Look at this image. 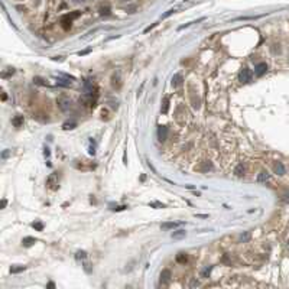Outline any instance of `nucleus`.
<instances>
[{
	"label": "nucleus",
	"mask_w": 289,
	"mask_h": 289,
	"mask_svg": "<svg viewBox=\"0 0 289 289\" xmlns=\"http://www.w3.org/2000/svg\"><path fill=\"white\" fill-rule=\"evenodd\" d=\"M252 78H253V72H252L249 68H243L241 71H240V74H238V81H240V83H243V84L250 83V81H252Z\"/></svg>",
	"instance_id": "1"
},
{
	"label": "nucleus",
	"mask_w": 289,
	"mask_h": 289,
	"mask_svg": "<svg viewBox=\"0 0 289 289\" xmlns=\"http://www.w3.org/2000/svg\"><path fill=\"white\" fill-rule=\"evenodd\" d=\"M56 103H58V107L62 110V111H68L69 108H71V98H68V97H65V96H62V97H59L58 100H56Z\"/></svg>",
	"instance_id": "2"
},
{
	"label": "nucleus",
	"mask_w": 289,
	"mask_h": 289,
	"mask_svg": "<svg viewBox=\"0 0 289 289\" xmlns=\"http://www.w3.org/2000/svg\"><path fill=\"white\" fill-rule=\"evenodd\" d=\"M77 16H80V12H75V13H71V15H65L62 17V28L64 29H69L71 28V23H72V19H75Z\"/></svg>",
	"instance_id": "3"
},
{
	"label": "nucleus",
	"mask_w": 289,
	"mask_h": 289,
	"mask_svg": "<svg viewBox=\"0 0 289 289\" xmlns=\"http://www.w3.org/2000/svg\"><path fill=\"white\" fill-rule=\"evenodd\" d=\"M48 185H49V188L51 189H56V185H58V173L56 172H54V173H51L49 175V178H48Z\"/></svg>",
	"instance_id": "4"
},
{
	"label": "nucleus",
	"mask_w": 289,
	"mask_h": 289,
	"mask_svg": "<svg viewBox=\"0 0 289 289\" xmlns=\"http://www.w3.org/2000/svg\"><path fill=\"white\" fill-rule=\"evenodd\" d=\"M266 71H268V65H266L265 62H260V64H257L255 67V74L257 77H262Z\"/></svg>",
	"instance_id": "5"
},
{
	"label": "nucleus",
	"mask_w": 289,
	"mask_h": 289,
	"mask_svg": "<svg viewBox=\"0 0 289 289\" xmlns=\"http://www.w3.org/2000/svg\"><path fill=\"white\" fill-rule=\"evenodd\" d=\"M158 137H159L161 142L166 140V137H168V127L166 126H159V129H158Z\"/></svg>",
	"instance_id": "6"
},
{
	"label": "nucleus",
	"mask_w": 289,
	"mask_h": 289,
	"mask_svg": "<svg viewBox=\"0 0 289 289\" xmlns=\"http://www.w3.org/2000/svg\"><path fill=\"white\" fill-rule=\"evenodd\" d=\"M171 278H172V275H171L169 269H163L161 272V283H168L171 280Z\"/></svg>",
	"instance_id": "7"
},
{
	"label": "nucleus",
	"mask_w": 289,
	"mask_h": 289,
	"mask_svg": "<svg viewBox=\"0 0 289 289\" xmlns=\"http://www.w3.org/2000/svg\"><path fill=\"white\" fill-rule=\"evenodd\" d=\"M269 179H270V175H269L268 172H265V171H262V172L257 175V182H259V184H266Z\"/></svg>",
	"instance_id": "8"
},
{
	"label": "nucleus",
	"mask_w": 289,
	"mask_h": 289,
	"mask_svg": "<svg viewBox=\"0 0 289 289\" xmlns=\"http://www.w3.org/2000/svg\"><path fill=\"white\" fill-rule=\"evenodd\" d=\"M179 224H181V223H173V221H171V223H163V224L161 225V228H162V230H173V228H176Z\"/></svg>",
	"instance_id": "9"
},
{
	"label": "nucleus",
	"mask_w": 289,
	"mask_h": 289,
	"mask_svg": "<svg viewBox=\"0 0 289 289\" xmlns=\"http://www.w3.org/2000/svg\"><path fill=\"white\" fill-rule=\"evenodd\" d=\"M12 124L15 126V127H20V126H23V116H15L13 119H12Z\"/></svg>",
	"instance_id": "10"
},
{
	"label": "nucleus",
	"mask_w": 289,
	"mask_h": 289,
	"mask_svg": "<svg viewBox=\"0 0 289 289\" xmlns=\"http://www.w3.org/2000/svg\"><path fill=\"white\" fill-rule=\"evenodd\" d=\"M182 84V75L181 74H175L172 77V87H178Z\"/></svg>",
	"instance_id": "11"
},
{
	"label": "nucleus",
	"mask_w": 289,
	"mask_h": 289,
	"mask_svg": "<svg viewBox=\"0 0 289 289\" xmlns=\"http://www.w3.org/2000/svg\"><path fill=\"white\" fill-rule=\"evenodd\" d=\"M244 172H246L244 165H243V163H238L237 166H236V169H234V173H236L237 176H243V175H244Z\"/></svg>",
	"instance_id": "12"
},
{
	"label": "nucleus",
	"mask_w": 289,
	"mask_h": 289,
	"mask_svg": "<svg viewBox=\"0 0 289 289\" xmlns=\"http://www.w3.org/2000/svg\"><path fill=\"white\" fill-rule=\"evenodd\" d=\"M275 172H276L278 175H285V166L282 165V162H278V163L275 165Z\"/></svg>",
	"instance_id": "13"
},
{
	"label": "nucleus",
	"mask_w": 289,
	"mask_h": 289,
	"mask_svg": "<svg viewBox=\"0 0 289 289\" xmlns=\"http://www.w3.org/2000/svg\"><path fill=\"white\" fill-rule=\"evenodd\" d=\"M171 236H172V238H184L187 236V233H185V230H176V231H173Z\"/></svg>",
	"instance_id": "14"
},
{
	"label": "nucleus",
	"mask_w": 289,
	"mask_h": 289,
	"mask_svg": "<svg viewBox=\"0 0 289 289\" xmlns=\"http://www.w3.org/2000/svg\"><path fill=\"white\" fill-rule=\"evenodd\" d=\"M34 243H36V240H35L34 237H25L22 240V244H23L25 247H31Z\"/></svg>",
	"instance_id": "15"
},
{
	"label": "nucleus",
	"mask_w": 289,
	"mask_h": 289,
	"mask_svg": "<svg viewBox=\"0 0 289 289\" xmlns=\"http://www.w3.org/2000/svg\"><path fill=\"white\" fill-rule=\"evenodd\" d=\"M168 108H169V98H168V97H165V98H163V103H162V108H161V111H162L163 114H166V113H168Z\"/></svg>",
	"instance_id": "16"
},
{
	"label": "nucleus",
	"mask_w": 289,
	"mask_h": 289,
	"mask_svg": "<svg viewBox=\"0 0 289 289\" xmlns=\"http://www.w3.org/2000/svg\"><path fill=\"white\" fill-rule=\"evenodd\" d=\"M98 12H100V15H101V16H108V15H110V6H108V4L101 6Z\"/></svg>",
	"instance_id": "17"
},
{
	"label": "nucleus",
	"mask_w": 289,
	"mask_h": 289,
	"mask_svg": "<svg viewBox=\"0 0 289 289\" xmlns=\"http://www.w3.org/2000/svg\"><path fill=\"white\" fill-rule=\"evenodd\" d=\"M187 260H188L187 253H178V255H176V262H178V263H185Z\"/></svg>",
	"instance_id": "18"
},
{
	"label": "nucleus",
	"mask_w": 289,
	"mask_h": 289,
	"mask_svg": "<svg viewBox=\"0 0 289 289\" xmlns=\"http://www.w3.org/2000/svg\"><path fill=\"white\" fill-rule=\"evenodd\" d=\"M26 269V266H19V265H16V266H12L10 268V272L12 273H20V272H23Z\"/></svg>",
	"instance_id": "19"
},
{
	"label": "nucleus",
	"mask_w": 289,
	"mask_h": 289,
	"mask_svg": "<svg viewBox=\"0 0 289 289\" xmlns=\"http://www.w3.org/2000/svg\"><path fill=\"white\" fill-rule=\"evenodd\" d=\"M77 126V123L75 121H67V123H64V126H62V129H65V130H68V129H74Z\"/></svg>",
	"instance_id": "20"
},
{
	"label": "nucleus",
	"mask_w": 289,
	"mask_h": 289,
	"mask_svg": "<svg viewBox=\"0 0 289 289\" xmlns=\"http://www.w3.org/2000/svg\"><path fill=\"white\" fill-rule=\"evenodd\" d=\"M87 257V252H84V250H80V252H77L75 253V259H85Z\"/></svg>",
	"instance_id": "21"
},
{
	"label": "nucleus",
	"mask_w": 289,
	"mask_h": 289,
	"mask_svg": "<svg viewBox=\"0 0 289 289\" xmlns=\"http://www.w3.org/2000/svg\"><path fill=\"white\" fill-rule=\"evenodd\" d=\"M211 270H213V266H210V268H205L204 270L201 272V276H203V278H207V276L211 273Z\"/></svg>",
	"instance_id": "22"
},
{
	"label": "nucleus",
	"mask_w": 289,
	"mask_h": 289,
	"mask_svg": "<svg viewBox=\"0 0 289 289\" xmlns=\"http://www.w3.org/2000/svg\"><path fill=\"white\" fill-rule=\"evenodd\" d=\"M32 227L36 228L38 231H42V230H44V224H42V223H32Z\"/></svg>",
	"instance_id": "23"
},
{
	"label": "nucleus",
	"mask_w": 289,
	"mask_h": 289,
	"mask_svg": "<svg viewBox=\"0 0 289 289\" xmlns=\"http://www.w3.org/2000/svg\"><path fill=\"white\" fill-rule=\"evenodd\" d=\"M197 286H200V282H198L197 279L191 280V283H189V288H197Z\"/></svg>",
	"instance_id": "24"
},
{
	"label": "nucleus",
	"mask_w": 289,
	"mask_h": 289,
	"mask_svg": "<svg viewBox=\"0 0 289 289\" xmlns=\"http://www.w3.org/2000/svg\"><path fill=\"white\" fill-rule=\"evenodd\" d=\"M13 74H15V69H13V68H9V71H7V72H3V77L6 78V77H9V75H13Z\"/></svg>",
	"instance_id": "25"
},
{
	"label": "nucleus",
	"mask_w": 289,
	"mask_h": 289,
	"mask_svg": "<svg viewBox=\"0 0 289 289\" xmlns=\"http://www.w3.org/2000/svg\"><path fill=\"white\" fill-rule=\"evenodd\" d=\"M249 238H250V234H249V233H244V234H241L240 240H241V241H247Z\"/></svg>",
	"instance_id": "26"
},
{
	"label": "nucleus",
	"mask_w": 289,
	"mask_h": 289,
	"mask_svg": "<svg viewBox=\"0 0 289 289\" xmlns=\"http://www.w3.org/2000/svg\"><path fill=\"white\" fill-rule=\"evenodd\" d=\"M172 13H175V10H173V9H171V10H168V12H166V13H165V15H163V16H162V19H165V17L171 16V15H172Z\"/></svg>",
	"instance_id": "27"
},
{
	"label": "nucleus",
	"mask_w": 289,
	"mask_h": 289,
	"mask_svg": "<svg viewBox=\"0 0 289 289\" xmlns=\"http://www.w3.org/2000/svg\"><path fill=\"white\" fill-rule=\"evenodd\" d=\"M283 201H285V203H289V191H286V192L283 194Z\"/></svg>",
	"instance_id": "28"
},
{
	"label": "nucleus",
	"mask_w": 289,
	"mask_h": 289,
	"mask_svg": "<svg viewBox=\"0 0 289 289\" xmlns=\"http://www.w3.org/2000/svg\"><path fill=\"white\" fill-rule=\"evenodd\" d=\"M151 207H161V208H163L165 205L161 204V203H152V204H151Z\"/></svg>",
	"instance_id": "29"
},
{
	"label": "nucleus",
	"mask_w": 289,
	"mask_h": 289,
	"mask_svg": "<svg viewBox=\"0 0 289 289\" xmlns=\"http://www.w3.org/2000/svg\"><path fill=\"white\" fill-rule=\"evenodd\" d=\"M156 25H158V23H153L152 26H148V28H146V29H145V34H148V32H149V31H151V29H153V28H155V26H156Z\"/></svg>",
	"instance_id": "30"
},
{
	"label": "nucleus",
	"mask_w": 289,
	"mask_h": 289,
	"mask_svg": "<svg viewBox=\"0 0 289 289\" xmlns=\"http://www.w3.org/2000/svg\"><path fill=\"white\" fill-rule=\"evenodd\" d=\"M90 266H91V265H88V263H85V265H84V269H85V272H88V273L91 272V268H90Z\"/></svg>",
	"instance_id": "31"
},
{
	"label": "nucleus",
	"mask_w": 289,
	"mask_h": 289,
	"mask_svg": "<svg viewBox=\"0 0 289 289\" xmlns=\"http://www.w3.org/2000/svg\"><path fill=\"white\" fill-rule=\"evenodd\" d=\"M9 153H10V151H9V149H6V151L3 152V155H1V156H3V158H7V156H9Z\"/></svg>",
	"instance_id": "32"
},
{
	"label": "nucleus",
	"mask_w": 289,
	"mask_h": 289,
	"mask_svg": "<svg viewBox=\"0 0 289 289\" xmlns=\"http://www.w3.org/2000/svg\"><path fill=\"white\" fill-rule=\"evenodd\" d=\"M44 155H45L46 158L49 156V149H48V148H45V151H44Z\"/></svg>",
	"instance_id": "33"
},
{
	"label": "nucleus",
	"mask_w": 289,
	"mask_h": 289,
	"mask_svg": "<svg viewBox=\"0 0 289 289\" xmlns=\"http://www.w3.org/2000/svg\"><path fill=\"white\" fill-rule=\"evenodd\" d=\"M6 204H7V201H6V200H3V201H1V207L4 208V207H6Z\"/></svg>",
	"instance_id": "34"
},
{
	"label": "nucleus",
	"mask_w": 289,
	"mask_h": 289,
	"mask_svg": "<svg viewBox=\"0 0 289 289\" xmlns=\"http://www.w3.org/2000/svg\"><path fill=\"white\" fill-rule=\"evenodd\" d=\"M48 286H49V288H55V285H54L52 282H49V283H48Z\"/></svg>",
	"instance_id": "35"
},
{
	"label": "nucleus",
	"mask_w": 289,
	"mask_h": 289,
	"mask_svg": "<svg viewBox=\"0 0 289 289\" xmlns=\"http://www.w3.org/2000/svg\"><path fill=\"white\" fill-rule=\"evenodd\" d=\"M121 1H124V0H121Z\"/></svg>",
	"instance_id": "36"
}]
</instances>
